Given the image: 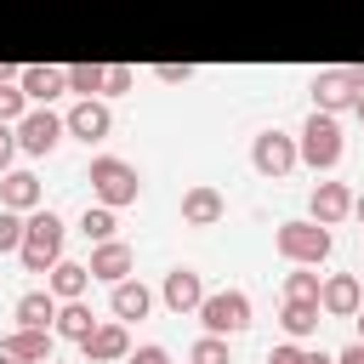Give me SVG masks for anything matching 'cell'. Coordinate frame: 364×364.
<instances>
[{
    "label": "cell",
    "instance_id": "7c38bea8",
    "mask_svg": "<svg viewBox=\"0 0 364 364\" xmlns=\"http://www.w3.org/2000/svg\"><path fill=\"white\" fill-rule=\"evenodd\" d=\"M353 102H358V91H353V74H347V68H318V74H313V108L341 114V108H353Z\"/></svg>",
    "mask_w": 364,
    "mask_h": 364
},
{
    "label": "cell",
    "instance_id": "44dd1931",
    "mask_svg": "<svg viewBox=\"0 0 364 364\" xmlns=\"http://www.w3.org/2000/svg\"><path fill=\"white\" fill-rule=\"evenodd\" d=\"M57 307H63V301H57L51 290H23V296H17V324L51 330V324H57Z\"/></svg>",
    "mask_w": 364,
    "mask_h": 364
},
{
    "label": "cell",
    "instance_id": "cb8c5ba5",
    "mask_svg": "<svg viewBox=\"0 0 364 364\" xmlns=\"http://www.w3.org/2000/svg\"><path fill=\"white\" fill-rule=\"evenodd\" d=\"M114 205H85V216H80V233L91 239V245H102V239H114Z\"/></svg>",
    "mask_w": 364,
    "mask_h": 364
},
{
    "label": "cell",
    "instance_id": "52a82bcc",
    "mask_svg": "<svg viewBox=\"0 0 364 364\" xmlns=\"http://www.w3.org/2000/svg\"><path fill=\"white\" fill-rule=\"evenodd\" d=\"M63 131H68V125H63L51 108H28V114L17 119V148H23V154H51V148L63 142Z\"/></svg>",
    "mask_w": 364,
    "mask_h": 364
},
{
    "label": "cell",
    "instance_id": "6da1fadb",
    "mask_svg": "<svg viewBox=\"0 0 364 364\" xmlns=\"http://www.w3.org/2000/svg\"><path fill=\"white\" fill-rule=\"evenodd\" d=\"M17 256H23L28 273H51L63 262V216L57 210H28V228H23Z\"/></svg>",
    "mask_w": 364,
    "mask_h": 364
},
{
    "label": "cell",
    "instance_id": "4dcf8cb0",
    "mask_svg": "<svg viewBox=\"0 0 364 364\" xmlns=\"http://www.w3.org/2000/svg\"><path fill=\"white\" fill-rule=\"evenodd\" d=\"M154 80H159V85H182V80H193V68H188V63H159Z\"/></svg>",
    "mask_w": 364,
    "mask_h": 364
},
{
    "label": "cell",
    "instance_id": "2e32d148",
    "mask_svg": "<svg viewBox=\"0 0 364 364\" xmlns=\"http://www.w3.org/2000/svg\"><path fill=\"white\" fill-rule=\"evenodd\" d=\"M131 245L125 239H102L97 250H91V279H102V284H119V279H131Z\"/></svg>",
    "mask_w": 364,
    "mask_h": 364
},
{
    "label": "cell",
    "instance_id": "484cf974",
    "mask_svg": "<svg viewBox=\"0 0 364 364\" xmlns=\"http://www.w3.org/2000/svg\"><path fill=\"white\" fill-rule=\"evenodd\" d=\"M188 364H233V353H228V336H199L193 347H188Z\"/></svg>",
    "mask_w": 364,
    "mask_h": 364
},
{
    "label": "cell",
    "instance_id": "8d00e7d4",
    "mask_svg": "<svg viewBox=\"0 0 364 364\" xmlns=\"http://www.w3.org/2000/svg\"><path fill=\"white\" fill-rule=\"evenodd\" d=\"M353 216H358V222H364V193H353Z\"/></svg>",
    "mask_w": 364,
    "mask_h": 364
},
{
    "label": "cell",
    "instance_id": "d6986e66",
    "mask_svg": "<svg viewBox=\"0 0 364 364\" xmlns=\"http://www.w3.org/2000/svg\"><path fill=\"white\" fill-rule=\"evenodd\" d=\"M17 85L28 91V102H51V97H63V91H68V68L34 63V68H23V80H17Z\"/></svg>",
    "mask_w": 364,
    "mask_h": 364
},
{
    "label": "cell",
    "instance_id": "9c48e42d",
    "mask_svg": "<svg viewBox=\"0 0 364 364\" xmlns=\"http://www.w3.org/2000/svg\"><path fill=\"white\" fill-rule=\"evenodd\" d=\"M63 125H68V136H80V142H102V136L114 131V114H108L102 97H80V102L63 114Z\"/></svg>",
    "mask_w": 364,
    "mask_h": 364
},
{
    "label": "cell",
    "instance_id": "5b68a950",
    "mask_svg": "<svg viewBox=\"0 0 364 364\" xmlns=\"http://www.w3.org/2000/svg\"><path fill=\"white\" fill-rule=\"evenodd\" d=\"M199 324H205L210 336H239V330H250V296H245V290H205Z\"/></svg>",
    "mask_w": 364,
    "mask_h": 364
},
{
    "label": "cell",
    "instance_id": "277c9868",
    "mask_svg": "<svg viewBox=\"0 0 364 364\" xmlns=\"http://www.w3.org/2000/svg\"><path fill=\"white\" fill-rule=\"evenodd\" d=\"M296 148H301V165H313V171H336V165H341V154H347L336 114L313 108V114H307V125H301V136H296Z\"/></svg>",
    "mask_w": 364,
    "mask_h": 364
},
{
    "label": "cell",
    "instance_id": "3957f363",
    "mask_svg": "<svg viewBox=\"0 0 364 364\" xmlns=\"http://www.w3.org/2000/svg\"><path fill=\"white\" fill-rule=\"evenodd\" d=\"M330 228L324 222H313V216H296V222H279V233H273V250L284 256V262H301V267H318L324 256H330Z\"/></svg>",
    "mask_w": 364,
    "mask_h": 364
},
{
    "label": "cell",
    "instance_id": "e0dca14e",
    "mask_svg": "<svg viewBox=\"0 0 364 364\" xmlns=\"http://www.w3.org/2000/svg\"><path fill=\"white\" fill-rule=\"evenodd\" d=\"M0 205L6 210H40V176L34 171H0Z\"/></svg>",
    "mask_w": 364,
    "mask_h": 364
},
{
    "label": "cell",
    "instance_id": "ac0fdd59",
    "mask_svg": "<svg viewBox=\"0 0 364 364\" xmlns=\"http://www.w3.org/2000/svg\"><path fill=\"white\" fill-rule=\"evenodd\" d=\"M85 284H91V262H68V256H63V262L46 273V290H51L57 301H80Z\"/></svg>",
    "mask_w": 364,
    "mask_h": 364
},
{
    "label": "cell",
    "instance_id": "1f68e13d",
    "mask_svg": "<svg viewBox=\"0 0 364 364\" xmlns=\"http://www.w3.org/2000/svg\"><path fill=\"white\" fill-rule=\"evenodd\" d=\"M11 159H17V125L0 119V171H11Z\"/></svg>",
    "mask_w": 364,
    "mask_h": 364
},
{
    "label": "cell",
    "instance_id": "d6a6232c",
    "mask_svg": "<svg viewBox=\"0 0 364 364\" xmlns=\"http://www.w3.org/2000/svg\"><path fill=\"white\" fill-rule=\"evenodd\" d=\"M267 364H307V353H301L296 341H279V347L267 353Z\"/></svg>",
    "mask_w": 364,
    "mask_h": 364
},
{
    "label": "cell",
    "instance_id": "8992f818",
    "mask_svg": "<svg viewBox=\"0 0 364 364\" xmlns=\"http://www.w3.org/2000/svg\"><path fill=\"white\" fill-rule=\"evenodd\" d=\"M296 159H301L296 136H284V131H256V136H250V165H256V176H290Z\"/></svg>",
    "mask_w": 364,
    "mask_h": 364
},
{
    "label": "cell",
    "instance_id": "f1b7e54d",
    "mask_svg": "<svg viewBox=\"0 0 364 364\" xmlns=\"http://www.w3.org/2000/svg\"><path fill=\"white\" fill-rule=\"evenodd\" d=\"M23 228H28V222H23V210H6V205H0V256L23 245Z\"/></svg>",
    "mask_w": 364,
    "mask_h": 364
},
{
    "label": "cell",
    "instance_id": "f546056e",
    "mask_svg": "<svg viewBox=\"0 0 364 364\" xmlns=\"http://www.w3.org/2000/svg\"><path fill=\"white\" fill-rule=\"evenodd\" d=\"M136 85V74L125 68V63H102V97H119V91H131Z\"/></svg>",
    "mask_w": 364,
    "mask_h": 364
},
{
    "label": "cell",
    "instance_id": "ab89813d",
    "mask_svg": "<svg viewBox=\"0 0 364 364\" xmlns=\"http://www.w3.org/2000/svg\"><path fill=\"white\" fill-rule=\"evenodd\" d=\"M358 341H364V318H358Z\"/></svg>",
    "mask_w": 364,
    "mask_h": 364
},
{
    "label": "cell",
    "instance_id": "4fadbf2b",
    "mask_svg": "<svg viewBox=\"0 0 364 364\" xmlns=\"http://www.w3.org/2000/svg\"><path fill=\"white\" fill-rule=\"evenodd\" d=\"M228 216V199H222V188H210V182H193L188 193H182V222L188 228H216Z\"/></svg>",
    "mask_w": 364,
    "mask_h": 364
},
{
    "label": "cell",
    "instance_id": "d590c367",
    "mask_svg": "<svg viewBox=\"0 0 364 364\" xmlns=\"http://www.w3.org/2000/svg\"><path fill=\"white\" fill-rule=\"evenodd\" d=\"M347 74H353V91L364 97V68H347Z\"/></svg>",
    "mask_w": 364,
    "mask_h": 364
},
{
    "label": "cell",
    "instance_id": "4316f807",
    "mask_svg": "<svg viewBox=\"0 0 364 364\" xmlns=\"http://www.w3.org/2000/svg\"><path fill=\"white\" fill-rule=\"evenodd\" d=\"M68 91L102 97V63H68Z\"/></svg>",
    "mask_w": 364,
    "mask_h": 364
},
{
    "label": "cell",
    "instance_id": "ffe728a7",
    "mask_svg": "<svg viewBox=\"0 0 364 364\" xmlns=\"http://www.w3.org/2000/svg\"><path fill=\"white\" fill-rule=\"evenodd\" d=\"M108 307H114V318H148L154 290H148L142 279H119V284H114V296H108Z\"/></svg>",
    "mask_w": 364,
    "mask_h": 364
},
{
    "label": "cell",
    "instance_id": "5bb4252c",
    "mask_svg": "<svg viewBox=\"0 0 364 364\" xmlns=\"http://www.w3.org/2000/svg\"><path fill=\"white\" fill-rule=\"evenodd\" d=\"M159 296H165L171 313H199V301H205V279H199L193 267H171L165 284H159Z\"/></svg>",
    "mask_w": 364,
    "mask_h": 364
},
{
    "label": "cell",
    "instance_id": "7a4b0ae2",
    "mask_svg": "<svg viewBox=\"0 0 364 364\" xmlns=\"http://www.w3.org/2000/svg\"><path fill=\"white\" fill-rule=\"evenodd\" d=\"M91 193H97V205L125 210V205H136L142 176H136L131 159H119V154H97V159H91Z\"/></svg>",
    "mask_w": 364,
    "mask_h": 364
},
{
    "label": "cell",
    "instance_id": "7402d4cb",
    "mask_svg": "<svg viewBox=\"0 0 364 364\" xmlns=\"http://www.w3.org/2000/svg\"><path fill=\"white\" fill-rule=\"evenodd\" d=\"M318 313H324L318 301H284V307H279V324H284V336H290V341H301V336H313V330H318Z\"/></svg>",
    "mask_w": 364,
    "mask_h": 364
},
{
    "label": "cell",
    "instance_id": "83f0119b",
    "mask_svg": "<svg viewBox=\"0 0 364 364\" xmlns=\"http://www.w3.org/2000/svg\"><path fill=\"white\" fill-rule=\"evenodd\" d=\"M23 114H28V91H23L17 80H0V119H6V125H17Z\"/></svg>",
    "mask_w": 364,
    "mask_h": 364
},
{
    "label": "cell",
    "instance_id": "ba28073f",
    "mask_svg": "<svg viewBox=\"0 0 364 364\" xmlns=\"http://www.w3.org/2000/svg\"><path fill=\"white\" fill-rule=\"evenodd\" d=\"M80 353H85V364H119V358H131V330H125V318L97 324V330L80 341Z\"/></svg>",
    "mask_w": 364,
    "mask_h": 364
},
{
    "label": "cell",
    "instance_id": "d4e9b609",
    "mask_svg": "<svg viewBox=\"0 0 364 364\" xmlns=\"http://www.w3.org/2000/svg\"><path fill=\"white\" fill-rule=\"evenodd\" d=\"M318 290H324V279L307 273L301 262H296V273H284V301H318Z\"/></svg>",
    "mask_w": 364,
    "mask_h": 364
},
{
    "label": "cell",
    "instance_id": "30bf717a",
    "mask_svg": "<svg viewBox=\"0 0 364 364\" xmlns=\"http://www.w3.org/2000/svg\"><path fill=\"white\" fill-rule=\"evenodd\" d=\"M0 364H51V330L17 324L11 336H0Z\"/></svg>",
    "mask_w": 364,
    "mask_h": 364
},
{
    "label": "cell",
    "instance_id": "f35d334b",
    "mask_svg": "<svg viewBox=\"0 0 364 364\" xmlns=\"http://www.w3.org/2000/svg\"><path fill=\"white\" fill-rule=\"evenodd\" d=\"M353 114H358V119H364V97H358V102H353Z\"/></svg>",
    "mask_w": 364,
    "mask_h": 364
},
{
    "label": "cell",
    "instance_id": "e575fe53",
    "mask_svg": "<svg viewBox=\"0 0 364 364\" xmlns=\"http://www.w3.org/2000/svg\"><path fill=\"white\" fill-rule=\"evenodd\" d=\"M336 364H364V341H347V347L336 353Z\"/></svg>",
    "mask_w": 364,
    "mask_h": 364
},
{
    "label": "cell",
    "instance_id": "60d3db41",
    "mask_svg": "<svg viewBox=\"0 0 364 364\" xmlns=\"http://www.w3.org/2000/svg\"><path fill=\"white\" fill-rule=\"evenodd\" d=\"M51 364H63V358H51Z\"/></svg>",
    "mask_w": 364,
    "mask_h": 364
},
{
    "label": "cell",
    "instance_id": "9a60e30c",
    "mask_svg": "<svg viewBox=\"0 0 364 364\" xmlns=\"http://www.w3.org/2000/svg\"><path fill=\"white\" fill-rule=\"evenodd\" d=\"M307 205H313V222L336 228V222H347V216H353V188H347V182H318Z\"/></svg>",
    "mask_w": 364,
    "mask_h": 364
},
{
    "label": "cell",
    "instance_id": "836d02e7",
    "mask_svg": "<svg viewBox=\"0 0 364 364\" xmlns=\"http://www.w3.org/2000/svg\"><path fill=\"white\" fill-rule=\"evenodd\" d=\"M125 364H171V353H165V347H154V341H148V347H136V353H131V358H125Z\"/></svg>",
    "mask_w": 364,
    "mask_h": 364
},
{
    "label": "cell",
    "instance_id": "8fae6325",
    "mask_svg": "<svg viewBox=\"0 0 364 364\" xmlns=\"http://www.w3.org/2000/svg\"><path fill=\"white\" fill-rule=\"evenodd\" d=\"M318 307H324L330 318H358V307H364V284H358V273H330L324 290H318Z\"/></svg>",
    "mask_w": 364,
    "mask_h": 364
},
{
    "label": "cell",
    "instance_id": "603a6c76",
    "mask_svg": "<svg viewBox=\"0 0 364 364\" xmlns=\"http://www.w3.org/2000/svg\"><path fill=\"white\" fill-rule=\"evenodd\" d=\"M51 330H57V336H68V341H85V336L97 330V318H91V307H85V301H63Z\"/></svg>",
    "mask_w": 364,
    "mask_h": 364
},
{
    "label": "cell",
    "instance_id": "74e56055",
    "mask_svg": "<svg viewBox=\"0 0 364 364\" xmlns=\"http://www.w3.org/2000/svg\"><path fill=\"white\" fill-rule=\"evenodd\" d=\"M307 364H336V358L330 353H307Z\"/></svg>",
    "mask_w": 364,
    "mask_h": 364
}]
</instances>
